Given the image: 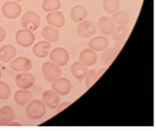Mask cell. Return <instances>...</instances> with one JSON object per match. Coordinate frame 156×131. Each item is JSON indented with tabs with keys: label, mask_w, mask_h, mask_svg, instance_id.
Wrapping results in <instances>:
<instances>
[{
	"label": "cell",
	"mask_w": 156,
	"mask_h": 131,
	"mask_svg": "<svg viewBox=\"0 0 156 131\" xmlns=\"http://www.w3.org/2000/svg\"><path fill=\"white\" fill-rule=\"evenodd\" d=\"M25 106V113L31 119H39L46 115L47 106L43 102V100L32 99Z\"/></svg>",
	"instance_id": "cell-1"
},
{
	"label": "cell",
	"mask_w": 156,
	"mask_h": 131,
	"mask_svg": "<svg viewBox=\"0 0 156 131\" xmlns=\"http://www.w3.org/2000/svg\"><path fill=\"white\" fill-rule=\"evenodd\" d=\"M20 23L23 28L33 32L40 27L41 17L38 13L34 12V11H27V12L23 15Z\"/></svg>",
	"instance_id": "cell-2"
},
{
	"label": "cell",
	"mask_w": 156,
	"mask_h": 131,
	"mask_svg": "<svg viewBox=\"0 0 156 131\" xmlns=\"http://www.w3.org/2000/svg\"><path fill=\"white\" fill-rule=\"evenodd\" d=\"M42 73L44 75V78L49 83H52L58 78L61 77L62 70L60 66H58L52 61H46L42 66Z\"/></svg>",
	"instance_id": "cell-3"
},
{
	"label": "cell",
	"mask_w": 156,
	"mask_h": 131,
	"mask_svg": "<svg viewBox=\"0 0 156 131\" xmlns=\"http://www.w3.org/2000/svg\"><path fill=\"white\" fill-rule=\"evenodd\" d=\"M1 11H2V14L4 15V17H6L7 19H10V20H16L21 15L23 8H21L19 2L10 0V1L4 3Z\"/></svg>",
	"instance_id": "cell-4"
},
{
	"label": "cell",
	"mask_w": 156,
	"mask_h": 131,
	"mask_svg": "<svg viewBox=\"0 0 156 131\" xmlns=\"http://www.w3.org/2000/svg\"><path fill=\"white\" fill-rule=\"evenodd\" d=\"M50 59H51V61L55 62L58 66L63 67L68 63L70 59V56L67 50H65L64 48L58 47V48L53 49L51 52H50Z\"/></svg>",
	"instance_id": "cell-5"
},
{
	"label": "cell",
	"mask_w": 156,
	"mask_h": 131,
	"mask_svg": "<svg viewBox=\"0 0 156 131\" xmlns=\"http://www.w3.org/2000/svg\"><path fill=\"white\" fill-rule=\"evenodd\" d=\"M9 67L16 72H28L32 69V62L29 58L25 56L15 57L11 62H9Z\"/></svg>",
	"instance_id": "cell-6"
},
{
	"label": "cell",
	"mask_w": 156,
	"mask_h": 131,
	"mask_svg": "<svg viewBox=\"0 0 156 131\" xmlns=\"http://www.w3.org/2000/svg\"><path fill=\"white\" fill-rule=\"evenodd\" d=\"M97 31V26L92 20H83L79 23L77 27V33L83 38H90L95 35Z\"/></svg>",
	"instance_id": "cell-7"
},
{
	"label": "cell",
	"mask_w": 156,
	"mask_h": 131,
	"mask_svg": "<svg viewBox=\"0 0 156 131\" xmlns=\"http://www.w3.org/2000/svg\"><path fill=\"white\" fill-rule=\"evenodd\" d=\"M16 42L20 46L23 48H28L31 45H33L35 42V35L33 32L27 29H20L16 34Z\"/></svg>",
	"instance_id": "cell-8"
},
{
	"label": "cell",
	"mask_w": 156,
	"mask_h": 131,
	"mask_svg": "<svg viewBox=\"0 0 156 131\" xmlns=\"http://www.w3.org/2000/svg\"><path fill=\"white\" fill-rule=\"evenodd\" d=\"M35 77L33 74H31L29 71L28 72H20L16 76V85L20 89H29L31 86H33L35 84Z\"/></svg>",
	"instance_id": "cell-9"
},
{
	"label": "cell",
	"mask_w": 156,
	"mask_h": 131,
	"mask_svg": "<svg viewBox=\"0 0 156 131\" xmlns=\"http://www.w3.org/2000/svg\"><path fill=\"white\" fill-rule=\"evenodd\" d=\"M72 89L71 82H70L67 78H58L55 82L51 83V89L55 91L58 95H67Z\"/></svg>",
	"instance_id": "cell-10"
},
{
	"label": "cell",
	"mask_w": 156,
	"mask_h": 131,
	"mask_svg": "<svg viewBox=\"0 0 156 131\" xmlns=\"http://www.w3.org/2000/svg\"><path fill=\"white\" fill-rule=\"evenodd\" d=\"M97 25L99 31L105 36H111L115 27V24L114 23L111 17H108V16L100 18Z\"/></svg>",
	"instance_id": "cell-11"
},
{
	"label": "cell",
	"mask_w": 156,
	"mask_h": 131,
	"mask_svg": "<svg viewBox=\"0 0 156 131\" xmlns=\"http://www.w3.org/2000/svg\"><path fill=\"white\" fill-rule=\"evenodd\" d=\"M16 113L14 109L9 106L5 105L0 108V125L1 126H8V124L15 121Z\"/></svg>",
	"instance_id": "cell-12"
},
{
	"label": "cell",
	"mask_w": 156,
	"mask_h": 131,
	"mask_svg": "<svg viewBox=\"0 0 156 131\" xmlns=\"http://www.w3.org/2000/svg\"><path fill=\"white\" fill-rule=\"evenodd\" d=\"M46 20L51 26L56 27V28H61L65 24V17L59 10L50 12L47 15Z\"/></svg>",
	"instance_id": "cell-13"
},
{
	"label": "cell",
	"mask_w": 156,
	"mask_h": 131,
	"mask_svg": "<svg viewBox=\"0 0 156 131\" xmlns=\"http://www.w3.org/2000/svg\"><path fill=\"white\" fill-rule=\"evenodd\" d=\"M43 102L45 103V105L50 109H56L58 104L60 103V97L56 93L55 91L52 89L46 90L42 95Z\"/></svg>",
	"instance_id": "cell-14"
},
{
	"label": "cell",
	"mask_w": 156,
	"mask_h": 131,
	"mask_svg": "<svg viewBox=\"0 0 156 131\" xmlns=\"http://www.w3.org/2000/svg\"><path fill=\"white\" fill-rule=\"evenodd\" d=\"M97 58H98L97 53H96L95 51L91 50V49H84L83 51L80 52L79 56L80 61L87 67L93 66L96 63V61H97Z\"/></svg>",
	"instance_id": "cell-15"
},
{
	"label": "cell",
	"mask_w": 156,
	"mask_h": 131,
	"mask_svg": "<svg viewBox=\"0 0 156 131\" xmlns=\"http://www.w3.org/2000/svg\"><path fill=\"white\" fill-rule=\"evenodd\" d=\"M51 49V44L50 42L44 40V41H40L37 44H35L32 52H33L35 56L39 58H45L50 54Z\"/></svg>",
	"instance_id": "cell-16"
},
{
	"label": "cell",
	"mask_w": 156,
	"mask_h": 131,
	"mask_svg": "<svg viewBox=\"0 0 156 131\" xmlns=\"http://www.w3.org/2000/svg\"><path fill=\"white\" fill-rule=\"evenodd\" d=\"M110 45V41L106 36H95L88 43L89 49L95 52H103Z\"/></svg>",
	"instance_id": "cell-17"
},
{
	"label": "cell",
	"mask_w": 156,
	"mask_h": 131,
	"mask_svg": "<svg viewBox=\"0 0 156 131\" xmlns=\"http://www.w3.org/2000/svg\"><path fill=\"white\" fill-rule=\"evenodd\" d=\"M17 56V49L13 45H4L0 48V60L9 63Z\"/></svg>",
	"instance_id": "cell-18"
},
{
	"label": "cell",
	"mask_w": 156,
	"mask_h": 131,
	"mask_svg": "<svg viewBox=\"0 0 156 131\" xmlns=\"http://www.w3.org/2000/svg\"><path fill=\"white\" fill-rule=\"evenodd\" d=\"M32 99H33V93L28 89H20L14 94V100L20 106H25Z\"/></svg>",
	"instance_id": "cell-19"
},
{
	"label": "cell",
	"mask_w": 156,
	"mask_h": 131,
	"mask_svg": "<svg viewBox=\"0 0 156 131\" xmlns=\"http://www.w3.org/2000/svg\"><path fill=\"white\" fill-rule=\"evenodd\" d=\"M71 73L79 81H83L88 73V68L80 61H76L71 66Z\"/></svg>",
	"instance_id": "cell-20"
},
{
	"label": "cell",
	"mask_w": 156,
	"mask_h": 131,
	"mask_svg": "<svg viewBox=\"0 0 156 131\" xmlns=\"http://www.w3.org/2000/svg\"><path fill=\"white\" fill-rule=\"evenodd\" d=\"M42 36L44 37V39L48 42L55 43L59 40L60 32H59L58 28H56V27L47 25L42 29Z\"/></svg>",
	"instance_id": "cell-21"
},
{
	"label": "cell",
	"mask_w": 156,
	"mask_h": 131,
	"mask_svg": "<svg viewBox=\"0 0 156 131\" xmlns=\"http://www.w3.org/2000/svg\"><path fill=\"white\" fill-rule=\"evenodd\" d=\"M70 17L74 23H80L84 20L87 17V10L83 5H76L74 6L70 12Z\"/></svg>",
	"instance_id": "cell-22"
},
{
	"label": "cell",
	"mask_w": 156,
	"mask_h": 131,
	"mask_svg": "<svg viewBox=\"0 0 156 131\" xmlns=\"http://www.w3.org/2000/svg\"><path fill=\"white\" fill-rule=\"evenodd\" d=\"M129 33H130L129 27H127L126 25H117L115 27L111 36L115 41H120V40H126Z\"/></svg>",
	"instance_id": "cell-23"
},
{
	"label": "cell",
	"mask_w": 156,
	"mask_h": 131,
	"mask_svg": "<svg viewBox=\"0 0 156 131\" xmlns=\"http://www.w3.org/2000/svg\"><path fill=\"white\" fill-rule=\"evenodd\" d=\"M112 20H114L115 24H117L118 25H126L129 20H130V16L126 12V11H116L115 13L112 14Z\"/></svg>",
	"instance_id": "cell-24"
},
{
	"label": "cell",
	"mask_w": 156,
	"mask_h": 131,
	"mask_svg": "<svg viewBox=\"0 0 156 131\" xmlns=\"http://www.w3.org/2000/svg\"><path fill=\"white\" fill-rule=\"evenodd\" d=\"M116 56H117V53L115 52L114 49L107 48L103 51V53H102V56H101L102 62H103L107 67H109L112 64V62L115 59Z\"/></svg>",
	"instance_id": "cell-25"
},
{
	"label": "cell",
	"mask_w": 156,
	"mask_h": 131,
	"mask_svg": "<svg viewBox=\"0 0 156 131\" xmlns=\"http://www.w3.org/2000/svg\"><path fill=\"white\" fill-rule=\"evenodd\" d=\"M103 9L108 14H114L120 9L119 0H104Z\"/></svg>",
	"instance_id": "cell-26"
},
{
	"label": "cell",
	"mask_w": 156,
	"mask_h": 131,
	"mask_svg": "<svg viewBox=\"0 0 156 131\" xmlns=\"http://www.w3.org/2000/svg\"><path fill=\"white\" fill-rule=\"evenodd\" d=\"M42 8L48 13L58 11L61 8V2L60 0H44L42 3Z\"/></svg>",
	"instance_id": "cell-27"
},
{
	"label": "cell",
	"mask_w": 156,
	"mask_h": 131,
	"mask_svg": "<svg viewBox=\"0 0 156 131\" xmlns=\"http://www.w3.org/2000/svg\"><path fill=\"white\" fill-rule=\"evenodd\" d=\"M99 79V76L97 74V71L95 69H91V70H88V73L87 75V77H85V87L87 89H90L91 86H92L97 80Z\"/></svg>",
	"instance_id": "cell-28"
},
{
	"label": "cell",
	"mask_w": 156,
	"mask_h": 131,
	"mask_svg": "<svg viewBox=\"0 0 156 131\" xmlns=\"http://www.w3.org/2000/svg\"><path fill=\"white\" fill-rule=\"evenodd\" d=\"M11 95V87L4 81H0V99L6 100Z\"/></svg>",
	"instance_id": "cell-29"
},
{
	"label": "cell",
	"mask_w": 156,
	"mask_h": 131,
	"mask_svg": "<svg viewBox=\"0 0 156 131\" xmlns=\"http://www.w3.org/2000/svg\"><path fill=\"white\" fill-rule=\"evenodd\" d=\"M72 103L71 102H69V101H66V102H62V103H59L58 106L56 107V114L58 113H60L61 111H63L64 109H66L67 107H69L70 105H71Z\"/></svg>",
	"instance_id": "cell-30"
},
{
	"label": "cell",
	"mask_w": 156,
	"mask_h": 131,
	"mask_svg": "<svg viewBox=\"0 0 156 131\" xmlns=\"http://www.w3.org/2000/svg\"><path fill=\"white\" fill-rule=\"evenodd\" d=\"M125 41L126 40H120V41H116V43L115 44V52L116 53H118L120 52V50H121V48L124 46V44H125Z\"/></svg>",
	"instance_id": "cell-31"
},
{
	"label": "cell",
	"mask_w": 156,
	"mask_h": 131,
	"mask_svg": "<svg viewBox=\"0 0 156 131\" xmlns=\"http://www.w3.org/2000/svg\"><path fill=\"white\" fill-rule=\"evenodd\" d=\"M6 36H7L6 31H5V29L3 28L2 26H0V43H2L5 40Z\"/></svg>",
	"instance_id": "cell-32"
},
{
	"label": "cell",
	"mask_w": 156,
	"mask_h": 131,
	"mask_svg": "<svg viewBox=\"0 0 156 131\" xmlns=\"http://www.w3.org/2000/svg\"><path fill=\"white\" fill-rule=\"evenodd\" d=\"M107 69H108V67H103V68H100L99 71H97V74H98V76H99V78L105 73V71H106Z\"/></svg>",
	"instance_id": "cell-33"
},
{
	"label": "cell",
	"mask_w": 156,
	"mask_h": 131,
	"mask_svg": "<svg viewBox=\"0 0 156 131\" xmlns=\"http://www.w3.org/2000/svg\"><path fill=\"white\" fill-rule=\"evenodd\" d=\"M8 126H21V123H20V122H12L11 123L8 124Z\"/></svg>",
	"instance_id": "cell-34"
},
{
	"label": "cell",
	"mask_w": 156,
	"mask_h": 131,
	"mask_svg": "<svg viewBox=\"0 0 156 131\" xmlns=\"http://www.w3.org/2000/svg\"><path fill=\"white\" fill-rule=\"evenodd\" d=\"M12 1H16V2H20V1H23V0H12Z\"/></svg>",
	"instance_id": "cell-35"
},
{
	"label": "cell",
	"mask_w": 156,
	"mask_h": 131,
	"mask_svg": "<svg viewBox=\"0 0 156 131\" xmlns=\"http://www.w3.org/2000/svg\"><path fill=\"white\" fill-rule=\"evenodd\" d=\"M1 77H2V71L0 70V79H1Z\"/></svg>",
	"instance_id": "cell-36"
}]
</instances>
